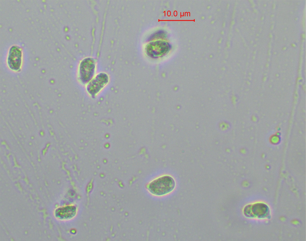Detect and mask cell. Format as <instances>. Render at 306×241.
Wrapping results in <instances>:
<instances>
[{
  "label": "cell",
  "instance_id": "cell-1",
  "mask_svg": "<svg viewBox=\"0 0 306 241\" xmlns=\"http://www.w3.org/2000/svg\"><path fill=\"white\" fill-rule=\"evenodd\" d=\"M175 183L173 178L164 175L155 179L149 184L148 189L152 194L161 196L168 194L175 188Z\"/></svg>",
  "mask_w": 306,
  "mask_h": 241
},
{
  "label": "cell",
  "instance_id": "cell-2",
  "mask_svg": "<svg viewBox=\"0 0 306 241\" xmlns=\"http://www.w3.org/2000/svg\"><path fill=\"white\" fill-rule=\"evenodd\" d=\"M95 64L91 58L84 59L80 64L79 67V76L81 80L84 83L91 80L94 73Z\"/></svg>",
  "mask_w": 306,
  "mask_h": 241
},
{
  "label": "cell",
  "instance_id": "cell-3",
  "mask_svg": "<svg viewBox=\"0 0 306 241\" xmlns=\"http://www.w3.org/2000/svg\"><path fill=\"white\" fill-rule=\"evenodd\" d=\"M22 52L16 46H13L10 49L7 59L8 66L11 70L18 71L22 64Z\"/></svg>",
  "mask_w": 306,
  "mask_h": 241
},
{
  "label": "cell",
  "instance_id": "cell-4",
  "mask_svg": "<svg viewBox=\"0 0 306 241\" xmlns=\"http://www.w3.org/2000/svg\"><path fill=\"white\" fill-rule=\"evenodd\" d=\"M108 79L107 75L105 74L98 75L88 84L87 90L88 92L92 95L97 94L107 84Z\"/></svg>",
  "mask_w": 306,
  "mask_h": 241
}]
</instances>
